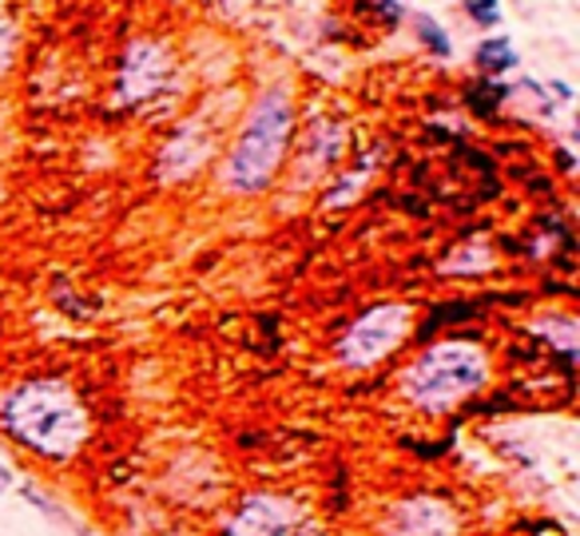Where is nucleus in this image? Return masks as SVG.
Returning <instances> with one entry per match:
<instances>
[{
	"label": "nucleus",
	"mask_w": 580,
	"mask_h": 536,
	"mask_svg": "<svg viewBox=\"0 0 580 536\" xmlns=\"http://www.w3.org/2000/svg\"><path fill=\"white\" fill-rule=\"evenodd\" d=\"M0 425L12 442L41 457H76L92 434L83 402L72 393V386L56 378L16 386L0 402Z\"/></svg>",
	"instance_id": "f257e3e1"
},
{
	"label": "nucleus",
	"mask_w": 580,
	"mask_h": 536,
	"mask_svg": "<svg viewBox=\"0 0 580 536\" xmlns=\"http://www.w3.org/2000/svg\"><path fill=\"white\" fill-rule=\"evenodd\" d=\"M489 358L473 342H437L402 373V393L430 413L461 405L469 393L486 390Z\"/></svg>",
	"instance_id": "f03ea898"
},
{
	"label": "nucleus",
	"mask_w": 580,
	"mask_h": 536,
	"mask_svg": "<svg viewBox=\"0 0 580 536\" xmlns=\"http://www.w3.org/2000/svg\"><path fill=\"white\" fill-rule=\"evenodd\" d=\"M290 120H294L290 100L279 88L255 103V112H250L247 127H243L235 152L227 159V183L235 187L238 196H255L275 179L290 139Z\"/></svg>",
	"instance_id": "7ed1b4c3"
},
{
	"label": "nucleus",
	"mask_w": 580,
	"mask_h": 536,
	"mask_svg": "<svg viewBox=\"0 0 580 536\" xmlns=\"http://www.w3.org/2000/svg\"><path fill=\"white\" fill-rule=\"evenodd\" d=\"M405 334H410V306H402V302L373 306L338 342V361L350 370H366L373 361H382L386 354H394Z\"/></svg>",
	"instance_id": "20e7f679"
},
{
	"label": "nucleus",
	"mask_w": 580,
	"mask_h": 536,
	"mask_svg": "<svg viewBox=\"0 0 580 536\" xmlns=\"http://www.w3.org/2000/svg\"><path fill=\"white\" fill-rule=\"evenodd\" d=\"M302 525V509L279 493H250L238 501L223 536H290Z\"/></svg>",
	"instance_id": "39448f33"
},
{
	"label": "nucleus",
	"mask_w": 580,
	"mask_h": 536,
	"mask_svg": "<svg viewBox=\"0 0 580 536\" xmlns=\"http://www.w3.org/2000/svg\"><path fill=\"white\" fill-rule=\"evenodd\" d=\"M167 76H171V60L167 52L152 41H135L127 48V60L120 68V100L124 103H147L152 96L164 92Z\"/></svg>",
	"instance_id": "423d86ee"
},
{
	"label": "nucleus",
	"mask_w": 580,
	"mask_h": 536,
	"mask_svg": "<svg viewBox=\"0 0 580 536\" xmlns=\"http://www.w3.org/2000/svg\"><path fill=\"white\" fill-rule=\"evenodd\" d=\"M386 536H457V513L442 496H410L390 509Z\"/></svg>",
	"instance_id": "0eeeda50"
},
{
	"label": "nucleus",
	"mask_w": 580,
	"mask_h": 536,
	"mask_svg": "<svg viewBox=\"0 0 580 536\" xmlns=\"http://www.w3.org/2000/svg\"><path fill=\"white\" fill-rule=\"evenodd\" d=\"M203 155H208V144H203V132H199V124L179 127L176 139L164 147V155H159V176H164V179L191 176V171L203 164Z\"/></svg>",
	"instance_id": "6e6552de"
},
{
	"label": "nucleus",
	"mask_w": 580,
	"mask_h": 536,
	"mask_svg": "<svg viewBox=\"0 0 580 536\" xmlns=\"http://www.w3.org/2000/svg\"><path fill=\"white\" fill-rule=\"evenodd\" d=\"M477 60L489 72H509V68H517V52L509 48V41H486L477 52Z\"/></svg>",
	"instance_id": "1a4fd4ad"
},
{
	"label": "nucleus",
	"mask_w": 580,
	"mask_h": 536,
	"mask_svg": "<svg viewBox=\"0 0 580 536\" xmlns=\"http://www.w3.org/2000/svg\"><path fill=\"white\" fill-rule=\"evenodd\" d=\"M489 267V250L486 247H461V250H454V258L446 263V270H486Z\"/></svg>",
	"instance_id": "9d476101"
},
{
	"label": "nucleus",
	"mask_w": 580,
	"mask_h": 536,
	"mask_svg": "<svg viewBox=\"0 0 580 536\" xmlns=\"http://www.w3.org/2000/svg\"><path fill=\"white\" fill-rule=\"evenodd\" d=\"M417 36H422V44H430L434 56H449V36L430 16H417Z\"/></svg>",
	"instance_id": "9b49d317"
},
{
	"label": "nucleus",
	"mask_w": 580,
	"mask_h": 536,
	"mask_svg": "<svg viewBox=\"0 0 580 536\" xmlns=\"http://www.w3.org/2000/svg\"><path fill=\"white\" fill-rule=\"evenodd\" d=\"M12 48H16V29H12V16L4 12V4H0V76L9 72Z\"/></svg>",
	"instance_id": "f8f14e48"
},
{
	"label": "nucleus",
	"mask_w": 580,
	"mask_h": 536,
	"mask_svg": "<svg viewBox=\"0 0 580 536\" xmlns=\"http://www.w3.org/2000/svg\"><path fill=\"white\" fill-rule=\"evenodd\" d=\"M466 9H469V16H473L477 24H498L501 21L498 0H469Z\"/></svg>",
	"instance_id": "ddd939ff"
},
{
	"label": "nucleus",
	"mask_w": 580,
	"mask_h": 536,
	"mask_svg": "<svg viewBox=\"0 0 580 536\" xmlns=\"http://www.w3.org/2000/svg\"><path fill=\"white\" fill-rule=\"evenodd\" d=\"M24 496H29L32 505H41V509H44V513L53 516V521H60V525H72V521H68V516H64V513H60V509H56V505H53V501H48V496H44V493H41V489H36V485H24Z\"/></svg>",
	"instance_id": "4468645a"
},
{
	"label": "nucleus",
	"mask_w": 580,
	"mask_h": 536,
	"mask_svg": "<svg viewBox=\"0 0 580 536\" xmlns=\"http://www.w3.org/2000/svg\"><path fill=\"white\" fill-rule=\"evenodd\" d=\"M290 536H326V533H319V528H314V525H299Z\"/></svg>",
	"instance_id": "2eb2a0df"
},
{
	"label": "nucleus",
	"mask_w": 580,
	"mask_h": 536,
	"mask_svg": "<svg viewBox=\"0 0 580 536\" xmlns=\"http://www.w3.org/2000/svg\"><path fill=\"white\" fill-rule=\"evenodd\" d=\"M9 485H12V473L4 469V465H0V493H9Z\"/></svg>",
	"instance_id": "dca6fc26"
}]
</instances>
